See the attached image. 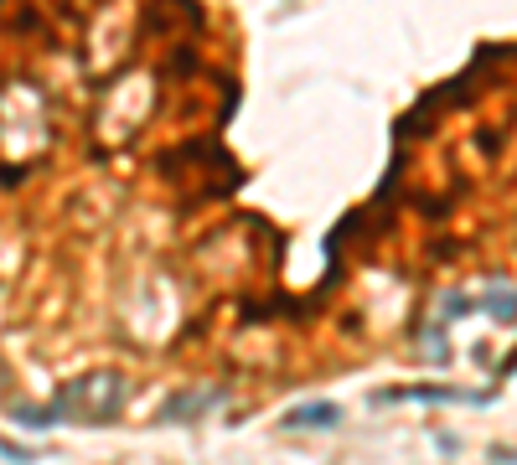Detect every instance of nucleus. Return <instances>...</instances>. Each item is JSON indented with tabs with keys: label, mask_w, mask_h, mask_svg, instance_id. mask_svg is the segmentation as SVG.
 Here are the masks:
<instances>
[{
	"label": "nucleus",
	"mask_w": 517,
	"mask_h": 465,
	"mask_svg": "<svg viewBox=\"0 0 517 465\" xmlns=\"http://www.w3.org/2000/svg\"><path fill=\"white\" fill-rule=\"evenodd\" d=\"M125 409V378L119 372H88L52 393L47 409H16V424L52 429V424H109Z\"/></svg>",
	"instance_id": "obj_1"
},
{
	"label": "nucleus",
	"mask_w": 517,
	"mask_h": 465,
	"mask_svg": "<svg viewBox=\"0 0 517 465\" xmlns=\"http://www.w3.org/2000/svg\"><path fill=\"white\" fill-rule=\"evenodd\" d=\"M337 419H342L337 403H300L285 424H290V429H337Z\"/></svg>",
	"instance_id": "obj_2"
},
{
	"label": "nucleus",
	"mask_w": 517,
	"mask_h": 465,
	"mask_svg": "<svg viewBox=\"0 0 517 465\" xmlns=\"http://www.w3.org/2000/svg\"><path fill=\"white\" fill-rule=\"evenodd\" d=\"M212 403H218V393H176L171 403H166V409H161V419L166 424H181V414H202V409H212Z\"/></svg>",
	"instance_id": "obj_3"
},
{
	"label": "nucleus",
	"mask_w": 517,
	"mask_h": 465,
	"mask_svg": "<svg viewBox=\"0 0 517 465\" xmlns=\"http://www.w3.org/2000/svg\"><path fill=\"white\" fill-rule=\"evenodd\" d=\"M0 388H6V367H0Z\"/></svg>",
	"instance_id": "obj_4"
}]
</instances>
